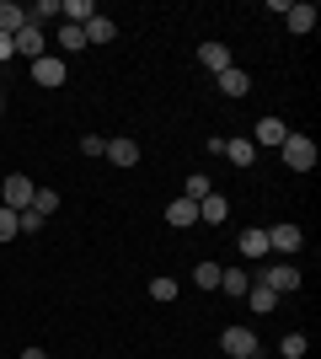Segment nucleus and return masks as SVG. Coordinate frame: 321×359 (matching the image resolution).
Returning <instances> with one entry per match:
<instances>
[{"label":"nucleus","instance_id":"obj_19","mask_svg":"<svg viewBox=\"0 0 321 359\" xmlns=\"http://www.w3.org/2000/svg\"><path fill=\"white\" fill-rule=\"evenodd\" d=\"M209 194H214V182L204 177V172H193V177L183 182V198H187V204H204V198H209Z\"/></svg>","mask_w":321,"mask_h":359},{"label":"nucleus","instance_id":"obj_30","mask_svg":"<svg viewBox=\"0 0 321 359\" xmlns=\"http://www.w3.org/2000/svg\"><path fill=\"white\" fill-rule=\"evenodd\" d=\"M102 145H107L102 135H86V140H80V156H102Z\"/></svg>","mask_w":321,"mask_h":359},{"label":"nucleus","instance_id":"obj_25","mask_svg":"<svg viewBox=\"0 0 321 359\" xmlns=\"http://www.w3.org/2000/svg\"><path fill=\"white\" fill-rule=\"evenodd\" d=\"M220 273H225L220 263H199V269H193V285L199 290H220Z\"/></svg>","mask_w":321,"mask_h":359},{"label":"nucleus","instance_id":"obj_1","mask_svg":"<svg viewBox=\"0 0 321 359\" xmlns=\"http://www.w3.org/2000/svg\"><path fill=\"white\" fill-rule=\"evenodd\" d=\"M278 150H284V166H290V172H311V166H316V156H321V150L311 145V135H290Z\"/></svg>","mask_w":321,"mask_h":359},{"label":"nucleus","instance_id":"obj_17","mask_svg":"<svg viewBox=\"0 0 321 359\" xmlns=\"http://www.w3.org/2000/svg\"><path fill=\"white\" fill-rule=\"evenodd\" d=\"M166 220L177 225V231H193V225H199V204H187V198H177V204H166Z\"/></svg>","mask_w":321,"mask_h":359},{"label":"nucleus","instance_id":"obj_21","mask_svg":"<svg viewBox=\"0 0 321 359\" xmlns=\"http://www.w3.org/2000/svg\"><path fill=\"white\" fill-rule=\"evenodd\" d=\"M220 290H225V295H246V290H252V273L225 269V273H220Z\"/></svg>","mask_w":321,"mask_h":359},{"label":"nucleus","instance_id":"obj_14","mask_svg":"<svg viewBox=\"0 0 321 359\" xmlns=\"http://www.w3.org/2000/svg\"><path fill=\"white\" fill-rule=\"evenodd\" d=\"M80 32H86V43H113V38H118V22H113V16H92Z\"/></svg>","mask_w":321,"mask_h":359},{"label":"nucleus","instance_id":"obj_29","mask_svg":"<svg viewBox=\"0 0 321 359\" xmlns=\"http://www.w3.org/2000/svg\"><path fill=\"white\" fill-rule=\"evenodd\" d=\"M11 236H22V225H16V210L0 204V241H11Z\"/></svg>","mask_w":321,"mask_h":359},{"label":"nucleus","instance_id":"obj_18","mask_svg":"<svg viewBox=\"0 0 321 359\" xmlns=\"http://www.w3.org/2000/svg\"><path fill=\"white\" fill-rule=\"evenodd\" d=\"M59 16H64V22H76V27H86V22L97 16V6H92V0H59Z\"/></svg>","mask_w":321,"mask_h":359},{"label":"nucleus","instance_id":"obj_28","mask_svg":"<svg viewBox=\"0 0 321 359\" xmlns=\"http://www.w3.org/2000/svg\"><path fill=\"white\" fill-rule=\"evenodd\" d=\"M150 300H161V306H166V300H177V279H166V273H161V279H150Z\"/></svg>","mask_w":321,"mask_h":359},{"label":"nucleus","instance_id":"obj_2","mask_svg":"<svg viewBox=\"0 0 321 359\" xmlns=\"http://www.w3.org/2000/svg\"><path fill=\"white\" fill-rule=\"evenodd\" d=\"M257 285H268L273 295H294V290H300V269L284 257V263H273V269H262V273H257Z\"/></svg>","mask_w":321,"mask_h":359},{"label":"nucleus","instance_id":"obj_24","mask_svg":"<svg viewBox=\"0 0 321 359\" xmlns=\"http://www.w3.org/2000/svg\"><path fill=\"white\" fill-rule=\"evenodd\" d=\"M59 48H64V54H76V48H86V32H80L76 22H59Z\"/></svg>","mask_w":321,"mask_h":359},{"label":"nucleus","instance_id":"obj_27","mask_svg":"<svg viewBox=\"0 0 321 359\" xmlns=\"http://www.w3.org/2000/svg\"><path fill=\"white\" fill-rule=\"evenodd\" d=\"M306 332H284V344H278V354H284V359H306Z\"/></svg>","mask_w":321,"mask_h":359},{"label":"nucleus","instance_id":"obj_31","mask_svg":"<svg viewBox=\"0 0 321 359\" xmlns=\"http://www.w3.org/2000/svg\"><path fill=\"white\" fill-rule=\"evenodd\" d=\"M11 54H16V48H11V38H6V32H0V65L11 60Z\"/></svg>","mask_w":321,"mask_h":359},{"label":"nucleus","instance_id":"obj_10","mask_svg":"<svg viewBox=\"0 0 321 359\" xmlns=\"http://www.w3.org/2000/svg\"><path fill=\"white\" fill-rule=\"evenodd\" d=\"M220 156H225L230 166H241V172H246V166L257 161V145H252V140H225V145H220Z\"/></svg>","mask_w":321,"mask_h":359},{"label":"nucleus","instance_id":"obj_9","mask_svg":"<svg viewBox=\"0 0 321 359\" xmlns=\"http://www.w3.org/2000/svg\"><path fill=\"white\" fill-rule=\"evenodd\" d=\"M102 156H107V161H113V166H139V145H134V140H107V145H102Z\"/></svg>","mask_w":321,"mask_h":359},{"label":"nucleus","instance_id":"obj_15","mask_svg":"<svg viewBox=\"0 0 321 359\" xmlns=\"http://www.w3.org/2000/svg\"><path fill=\"white\" fill-rule=\"evenodd\" d=\"M225 215H230V198H225V194H209V198L199 204V225H220Z\"/></svg>","mask_w":321,"mask_h":359},{"label":"nucleus","instance_id":"obj_7","mask_svg":"<svg viewBox=\"0 0 321 359\" xmlns=\"http://www.w3.org/2000/svg\"><path fill=\"white\" fill-rule=\"evenodd\" d=\"M214 86H220V97H246V91H252V75H246L241 65H230V70L214 75Z\"/></svg>","mask_w":321,"mask_h":359},{"label":"nucleus","instance_id":"obj_5","mask_svg":"<svg viewBox=\"0 0 321 359\" xmlns=\"http://www.w3.org/2000/svg\"><path fill=\"white\" fill-rule=\"evenodd\" d=\"M11 48L22 54V60H43V54H48V32H43V27H32V22H27V27H22V32L11 38Z\"/></svg>","mask_w":321,"mask_h":359},{"label":"nucleus","instance_id":"obj_8","mask_svg":"<svg viewBox=\"0 0 321 359\" xmlns=\"http://www.w3.org/2000/svg\"><path fill=\"white\" fill-rule=\"evenodd\" d=\"M300 241H306V236H300V225H290V220L268 231V247H273V252H284V257H290V252H300Z\"/></svg>","mask_w":321,"mask_h":359},{"label":"nucleus","instance_id":"obj_20","mask_svg":"<svg viewBox=\"0 0 321 359\" xmlns=\"http://www.w3.org/2000/svg\"><path fill=\"white\" fill-rule=\"evenodd\" d=\"M241 257H268V231H241Z\"/></svg>","mask_w":321,"mask_h":359},{"label":"nucleus","instance_id":"obj_11","mask_svg":"<svg viewBox=\"0 0 321 359\" xmlns=\"http://www.w3.org/2000/svg\"><path fill=\"white\" fill-rule=\"evenodd\" d=\"M27 27V6H16V0H0V32L16 38V32Z\"/></svg>","mask_w":321,"mask_h":359},{"label":"nucleus","instance_id":"obj_16","mask_svg":"<svg viewBox=\"0 0 321 359\" xmlns=\"http://www.w3.org/2000/svg\"><path fill=\"white\" fill-rule=\"evenodd\" d=\"M290 140V129H284V118H262L257 135H252V145H284Z\"/></svg>","mask_w":321,"mask_h":359},{"label":"nucleus","instance_id":"obj_26","mask_svg":"<svg viewBox=\"0 0 321 359\" xmlns=\"http://www.w3.org/2000/svg\"><path fill=\"white\" fill-rule=\"evenodd\" d=\"M54 210H59V194H54V188H38V194H32V215H43V220H48Z\"/></svg>","mask_w":321,"mask_h":359},{"label":"nucleus","instance_id":"obj_3","mask_svg":"<svg viewBox=\"0 0 321 359\" xmlns=\"http://www.w3.org/2000/svg\"><path fill=\"white\" fill-rule=\"evenodd\" d=\"M220 348H225L230 359H257V332L252 327H225L220 332Z\"/></svg>","mask_w":321,"mask_h":359},{"label":"nucleus","instance_id":"obj_13","mask_svg":"<svg viewBox=\"0 0 321 359\" xmlns=\"http://www.w3.org/2000/svg\"><path fill=\"white\" fill-rule=\"evenodd\" d=\"M199 65H204V70H214V75L230 70V48L225 43H199Z\"/></svg>","mask_w":321,"mask_h":359},{"label":"nucleus","instance_id":"obj_32","mask_svg":"<svg viewBox=\"0 0 321 359\" xmlns=\"http://www.w3.org/2000/svg\"><path fill=\"white\" fill-rule=\"evenodd\" d=\"M22 359H48V354H43V348H22Z\"/></svg>","mask_w":321,"mask_h":359},{"label":"nucleus","instance_id":"obj_6","mask_svg":"<svg viewBox=\"0 0 321 359\" xmlns=\"http://www.w3.org/2000/svg\"><path fill=\"white\" fill-rule=\"evenodd\" d=\"M64 75H70V65L64 60H54V54H43V60H32V81H38V86H64Z\"/></svg>","mask_w":321,"mask_h":359},{"label":"nucleus","instance_id":"obj_4","mask_svg":"<svg viewBox=\"0 0 321 359\" xmlns=\"http://www.w3.org/2000/svg\"><path fill=\"white\" fill-rule=\"evenodd\" d=\"M32 194H38V182L27 177V172H11V177H6V210H32Z\"/></svg>","mask_w":321,"mask_h":359},{"label":"nucleus","instance_id":"obj_23","mask_svg":"<svg viewBox=\"0 0 321 359\" xmlns=\"http://www.w3.org/2000/svg\"><path fill=\"white\" fill-rule=\"evenodd\" d=\"M246 300H252V311H262V316H268V311L278 306V295H273L268 285H252V290H246Z\"/></svg>","mask_w":321,"mask_h":359},{"label":"nucleus","instance_id":"obj_33","mask_svg":"<svg viewBox=\"0 0 321 359\" xmlns=\"http://www.w3.org/2000/svg\"><path fill=\"white\" fill-rule=\"evenodd\" d=\"M0 113H6V91H0Z\"/></svg>","mask_w":321,"mask_h":359},{"label":"nucleus","instance_id":"obj_12","mask_svg":"<svg viewBox=\"0 0 321 359\" xmlns=\"http://www.w3.org/2000/svg\"><path fill=\"white\" fill-rule=\"evenodd\" d=\"M284 22H290V32H311L316 27V6H311V0H294L290 11H284Z\"/></svg>","mask_w":321,"mask_h":359},{"label":"nucleus","instance_id":"obj_22","mask_svg":"<svg viewBox=\"0 0 321 359\" xmlns=\"http://www.w3.org/2000/svg\"><path fill=\"white\" fill-rule=\"evenodd\" d=\"M27 22H32V27H48V22H59V0H38V6L27 11Z\"/></svg>","mask_w":321,"mask_h":359}]
</instances>
